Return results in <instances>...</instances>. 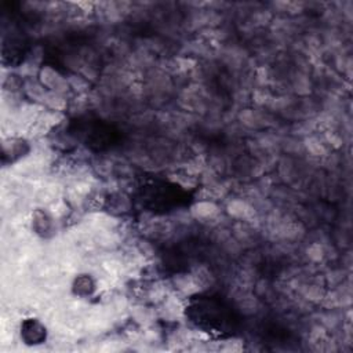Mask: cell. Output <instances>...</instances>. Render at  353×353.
<instances>
[{
    "label": "cell",
    "instance_id": "cell-1",
    "mask_svg": "<svg viewBox=\"0 0 353 353\" xmlns=\"http://www.w3.org/2000/svg\"><path fill=\"white\" fill-rule=\"evenodd\" d=\"M192 312L194 321L207 328L222 330L229 320L223 305L212 299H200L192 306Z\"/></svg>",
    "mask_w": 353,
    "mask_h": 353
}]
</instances>
